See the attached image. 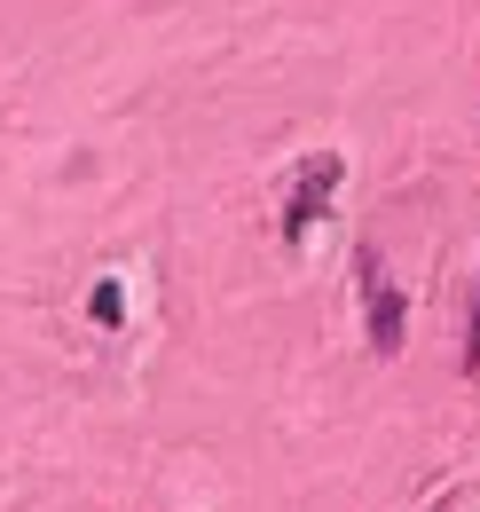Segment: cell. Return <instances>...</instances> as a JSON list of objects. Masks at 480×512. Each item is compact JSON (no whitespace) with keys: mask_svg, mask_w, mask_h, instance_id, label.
I'll use <instances>...</instances> for the list:
<instances>
[{"mask_svg":"<svg viewBox=\"0 0 480 512\" xmlns=\"http://www.w3.org/2000/svg\"><path fill=\"white\" fill-rule=\"evenodd\" d=\"M362 323H370L378 355H402V292H394V276H386L378 253H362Z\"/></svg>","mask_w":480,"mask_h":512,"instance_id":"cell-1","label":"cell"},{"mask_svg":"<svg viewBox=\"0 0 480 512\" xmlns=\"http://www.w3.org/2000/svg\"><path fill=\"white\" fill-rule=\"evenodd\" d=\"M331 190H339V158L323 150V158H315V166L300 174V190H292V205H284V237H292V245H300L307 229H315V221L331 213Z\"/></svg>","mask_w":480,"mask_h":512,"instance_id":"cell-2","label":"cell"},{"mask_svg":"<svg viewBox=\"0 0 480 512\" xmlns=\"http://www.w3.org/2000/svg\"><path fill=\"white\" fill-rule=\"evenodd\" d=\"M87 308H95V323H119V316H126L119 284H95V300H87Z\"/></svg>","mask_w":480,"mask_h":512,"instance_id":"cell-3","label":"cell"},{"mask_svg":"<svg viewBox=\"0 0 480 512\" xmlns=\"http://www.w3.org/2000/svg\"><path fill=\"white\" fill-rule=\"evenodd\" d=\"M465 371H480V300H473V339H465Z\"/></svg>","mask_w":480,"mask_h":512,"instance_id":"cell-4","label":"cell"}]
</instances>
